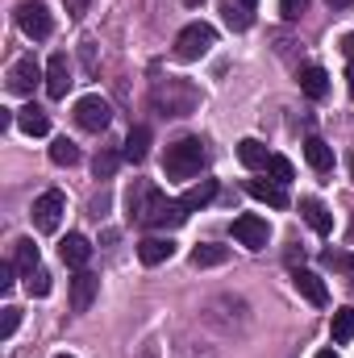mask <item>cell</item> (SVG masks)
Instances as JSON below:
<instances>
[{
    "label": "cell",
    "mask_w": 354,
    "mask_h": 358,
    "mask_svg": "<svg viewBox=\"0 0 354 358\" xmlns=\"http://www.w3.org/2000/svg\"><path fill=\"white\" fill-rule=\"evenodd\" d=\"M150 104L159 108V117H187L200 108V88L187 80H159L150 92Z\"/></svg>",
    "instance_id": "obj_1"
},
{
    "label": "cell",
    "mask_w": 354,
    "mask_h": 358,
    "mask_svg": "<svg viewBox=\"0 0 354 358\" xmlns=\"http://www.w3.org/2000/svg\"><path fill=\"white\" fill-rule=\"evenodd\" d=\"M200 167H204V142L200 138H179L167 146V159H163L167 179H192L200 176Z\"/></svg>",
    "instance_id": "obj_2"
},
{
    "label": "cell",
    "mask_w": 354,
    "mask_h": 358,
    "mask_svg": "<svg viewBox=\"0 0 354 358\" xmlns=\"http://www.w3.org/2000/svg\"><path fill=\"white\" fill-rule=\"evenodd\" d=\"M217 46V29L213 25H204V21H192V25H183L176 38V55L183 63H196V59H204L208 50Z\"/></svg>",
    "instance_id": "obj_3"
},
{
    "label": "cell",
    "mask_w": 354,
    "mask_h": 358,
    "mask_svg": "<svg viewBox=\"0 0 354 358\" xmlns=\"http://www.w3.org/2000/svg\"><path fill=\"white\" fill-rule=\"evenodd\" d=\"M17 25H21V34L34 38V42H46L50 29H55L50 8H46L42 0H25V4H17Z\"/></svg>",
    "instance_id": "obj_4"
},
{
    "label": "cell",
    "mask_w": 354,
    "mask_h": 358,
    "mask_svg": "<svg viewBox=\"0 0 354 358\" xmlns=\"http://www.w3.org/2000/svg\"><path fill=\"white\" fill-rule=\"evenodd\" d=\"M108 121H113V104H108L104 96H84V100H76V125H80V129L104 134Z\"/></svg>",
    "instance_id": "obj_5"
},
{
    "label": "cell",
    "mask_w": 354,
    "mask_h": 358,
    "mask_svg": "<svg viewBox=\"0 0 354 358\" xmlns=\"http://www.w3.org/2000/svg\"><path fill=\"white\" fill-rule=\"evenodd\" d=\"M159 187L155 183H134L129 192H125V217L129 221H142V225H150V213L159 208Z\"/></svg>",
    "instance_id": "obj_6"
},
{
    "label": "cell",
    "mask_w": 354,
    "mask_h": 358,
    "mask_svg": "<svg viewBox=\"0 0 354 358\" xmlns=\"http://www.w3.org/2000/svg\"><path fill=\"white\" fill-rule=\"evenodd\" d=\"M63 213H67V200H63V192H55V187L34 200V225H38L42 234H55L59 221H63Z\"/></svg>",
    "instance_id": "obj_7"
},
{
    "label": "cell",
    "mask_w": 354,
    "mask_h": 358,
    "mask_svg": "<svg viewBox=\"0 0 354 358\" xmlns=\"http://www.w3.org/2000/svg\"><path fill=\"white\" fill-rule=\"evenodd\" d=\"M38 80H46V71H42V63H38L34 55H21V59L8 67V92H13V96H29V92L38 88Z\"/></svg>",
    "instance_id": "obj_8"
},
{
    "label": "cell",
    "mask_w": 354,
    "mask_h": 358,
    "mask_svg": "<svg viewBox=\"0 0 354 358\" xmlns=\"http://www.w3.org/2000/svg\"><path fill=\"white\" fill-rule=\"evenodd\" d=\"M234 238L246 250H263L267 238H271V225H267L263 217H255V213H242V217H234Z\"/></svg>",
    "instance_id": "obj_9"
},
{
    "label": "cell",
    "mask_w": 354,
    "mask_h": 358,
    "mask_svg": "<svg viewBox=\"0 0 354 358\" xmlns=\"http://www.w3.org/2000/svg\"><path fill=\"white\" fill-rule=\"evenodd\" d=\"M96 292H100V279L92 271H76V279H71V313H88Z\"/></svg>",
    "instance_id": "obj_10"
},
{
    "label": "cell",
    "mask_w": 354,
    "mask_h": 358,
    "mask_svg": "<svg viewBox=\"0 0 354 358\" xmlns=\"http://www.w3.org/2000/svg\"><path fill=\"white\" fill-rule=\"evenodd\" d=\"M67 88H71V63H67V55H55L46 63V92H50V100H63Z\"/></svg>",
    "instance_id": "obj_11"
},
{
    "label": "cell",
    "mask_w": 354,
    "mask_h": 358,
    "mask_svg": "<svg viewBox=\"0 0 354 358\" xmlns=\"http://www.w3.org/2000/svg\"><path fill=\"white\" fill-rule=\"evenodd\" d=\"M187 213H192V208H187L183 200H159V208L150 213V225H155V229H179V225L187 221Z\"/></svg>",
    "instance_id": "obj_12"
},
{
    "label": "cell",
    "mask_w": 354,
    "mask_h": 358,
    "mask_svg": "<svg viewBox=\"0 0 354 358\" xmlns=\"http://www.w3.org/2000/svg\"><path fill=\"white\" fill-rule=\"evenodd\" d=\"M59 255H63V263H67V267L84 271V267H88V259H92V246H88V238H84V234H67V238L59 242Z\"/></svg>",
    "instance_id": "obj_13"
},
{
    "label": "cell",
    "mask_w": 354,
    "mask_h": 358,
    "mask_svg": "<svg viewBox=\"0 0 354 358\" xmlns=\"http://www.w3.org/2000/svg\"><path fill=\"white\" fill-rule=\"evenodd\" d=\"M300 217H304L321 238H325V234H334V213H330L317 196H304V200H300Z\"/></svg>",
    "instance_id": "obj_14"
},
{
    "label": "cell",
    "mask_w": 354,
    "mask_h": 358,
    "mask_svg": "<svg viewBox=\"0 0 354 358\" xmlns=\"http://www.w3.org/2000/svg\"><path fill=\"white\" fill-rule=\"evenodd\" d=\"M292 283H296V292H300L309 304H317V308H325V304H330V292H325L321 275H313V271H296V275H292Z\"/></svg>",
    "instance_id": "obj_15"
},
{
    "label": "cell",
    "mask_w": 354,
    "mask_h": 358,
    "mask_svg": "<svg viewBox=\"0 0 354 358\" xmlns=\"http://www.w3.org/2000/svg\"><path fill=\"white\" fill-rule=\"evenodd\" d=\"M246 192H250L255 200L271 204V208H288V192H283L275 179H246Z\"/></svg>",
    "instance_id": "obj_16"
},
{
    "label": "cell",
    "mask_w": 354,
    "mask_h": 358,
    "mask_svg": "<svg viewBox=\"0 0 354 358\" xmlns=\"http://www.w3.org/2000/svg\"><path fill=\"white\" fill-rule=\"evenodd\" d=\"M17 125H21V134H29V138H46V134H50V117H46L38 104H25V108L17 113Z\"/></svg>",
    "instance_id": "obj_17"
},
{
    "label": "cell",
    "mask_w": 354,
    "mask_h": 358,
    "mask_svg": "<svg viewBox=\"0 0 354 358\" xmlns=\"http://www.w3.org/2000/svg\"><path fill=\"white\" fill-rule=\"evenodd\" d=\"M176 255V242L171 238H146L142 246H138V259L146 263V267H159V263H167Z\"/></svg>",
    "instance_id": "obj_18"
},
{
    "label": "cell",
    "mask_w": 354,
    "mask_h": 358,
    "mask_svg": "<svg viewBox=\"0 0 354 358\" xmlns=\"http://www.w3.org/2000/svg\"><path fill=\"white\" fill-rule=\"evenodd\" d=\"M221 17H225V25L229 29H250V21H255V8L246 4V0H221Z\"/></svg>",
    "instance_id": "obj_19"
},
{
    "label": "cell",
    "mask_w": 354,
    "mask_h": 358,
    "mask_svg": "<svg viewBox=\"0 0 354 358\" xmlns=\"http://www.w3.org/2000/svg\"><path fill=\"white\" fill-rule=\"evenodd\" d=\"M121 155H125L129 163H142V159L150 155V129H146V125H134L129 138H125V146H121Z\"/></svg>",
    "instance_id": "obj_20"
},
{
    "label": "cell",
    "mask_w": 354,
    "mask_h": 358,
    "mask_svg": "<svg viewBox=\"0 0 354 358\" xmlns=\"http://www.w3.org/2000/svg\"><path fill=\"white\" fill-rule=\"evenodd\" d=\"M304 159H309V167H313V171H321V176H325V171H334V150H330L321 138H309V142H304Z\"/></svg>",
    "instance_id": "obj_21"
},
{
    "label": "cell",
    "mask_w": 354,
    "mask_h": 358,
    "mask_svg": "<svg viewBox=\"0 0 354 358\" xmlns=\"http://www.w3.org/2000/svg\"><path fill=\"white\" fill-rule=\"evenodd\" d=\"M300 92H304L309 100H325V92H330V76H325L321 67H304V71H300Z\"/></svg>",
    "instance_id": "obj_22"
},
{
    "label": "cell",
    "mask_w": 354,
    "mask_h": 358,
    "mask_svg": "<svg viewBox=\"0 0 354 358\" xmlns=\"http://www.w3.org/2000/svg\"><path fill=\"white\" fill-rule=\"evenodd\" d=\"M238 159H242L250 171H259V167L271 163V155H267V146L259 142V138H242V142H238Z\"/></svg>",
    "instance_id": "obj_23"
},
{
    "label": "cell",
    "mask_w": 354,
    "mask_h": 358,
    "mask_svg": "<svg viewBox=\"0 0 354 358\" xmlns=\"http://www.w3.org/2000/svg\"><path fill=\"white\" fill-rule=\"evenodd\" d=\"M13 267L25 271V275L42 267V263H38V246H34L29 238H17V242H13Z\"/></svg>",
    "instance_id": "obj_24"
},
{
    "label": "cell",
    "mask_w": 354,
    "mask_h": 358,
    "mask_svg": "<svg viewBox=\"0 0 354 358\" xmlns=\"http://www.w3.org/2000/svg\"><path fill=\"white\" fill-rule=\"evenodd\" d=\"M187 259H192V267H221V263L229 259V246H213V242H204V246H196Z\"/></svg>",
    "instance_id": "obj_25"
},
{
    "label": "cell",
    "mask_w": 354,
    "mask_h": 358,
    "mask_svg": "<svg viewBox=\"0 0 354 358\" xmlns=\"http://www.w3.org/2000/svg\"><path fill=\"white\" fill-rule=\"evenodd\" d=\"M213 196H217V179H200V183H192V187L183 192V204H187V208H204Z\"/></svg>",
    "instance_id": "obj_26"
},
{
    "label": "cell",
    "mask_w": 354,
    "mask_h": 358,
    "mask_svg": "<svg viewBox=\"0 0 354 358\" xmlns=\"http://www.w3.org/2000/svg\"><path fill=\"white\" fill-rule=\"evenodd\" d=\"M50 163H59V167H76V163H80V146L67 142V138H59V142L50 146Z\"/></svg>",
    "instance_id": "obj_27"
},
{
    "label": "cell",
    "mask_w": 354,
    "mask_h": 358,
    "mask_svg": "<svg viewBox=\"0 0 354 358\" xmlns=\"http://www.w3.org/2000/svg\"><path fill=\"white\" fill-rule=\"evenodd\" d=\"M351 338H354V308H338L334 313V342L346 346Z\"/></svg>",
    "instance_id": "obj_28"
},
{
    "label": "cell",
    "mask_w": 354,
    "mask_h": 358,
    "mask_svg": "<svg viewBox=\"0 0 354 358\" xmlns=\"http://www.w3.org/2000/svg\"><path fill=\"white\" fill-rule=\"evenodd\" d=\"M125 155H117V150H100L96 155V163H92V171H96V179H113L117 176V163H121Z\"/></svg>",
    "instance_id": "obj_29"
},
{
    "label": "cell",
    "mask_w": 354,
    "mask_h": 358,
    "mask_svg": "<svg viewBox=\"0 0 354 358\" xmlns=\"http://www.w3.org/2000/svg\"><path fill=\"white\" fill-rule=\"evenodd\" d=\"M321 263H325V267H338L342 275H346V283L354 287V255H342V250H325V255H321Z\"/></svg>",
    "instance_id": "obj_30"
},
{
    "label": "cell",
    "mask_w": 354,
    "mask_h": 358,
    "mask_svg": "<svg viewBox=\"0 0 354 358\" xmlns=\"http://www.w3.org/2000/svg\"><path fill=\"white\" fill-rule=\"evenodd\" d=\"M267 171H271V179H275L279 187H288V183L296 179V171H292V163H288L283 155H271V163H267Z\"/></svg>",
    "instance_id": "obj_31"
},
{
    "label": "cell",
    "mask_w": 354,
    "mask_h": 358,
    "mask_svg": "<svg viewBox=\"0 0 354 358\" xmlns=\"http://www.w3.org/2000/svg\"><path fill=\"white\" fill-rule=\"evenodd\" d=\"M25 287H29V296H46V292H50V271L46 267L29 271V275H25Z\"/></svg>",
    "instance_id": "obj_32"
},
{
    "label": "cell",
    "mask_w": 354,
    "mask_h": 358,
    "mask_svg": "<svg viewBox=\"0 0 354 358\" xmlns=\"http://www.w3.org/2000/svg\"><path fill=\"white\" fill-rule=\"evenodd\" d=\"M279 13H283V21H300L309 13V0H279Z\"/></svg>",
    "instance_id": "obj_33"
},
{
    "label": "cell",
    "mask_w": 354,
    "mask_h": 358,
    "mask_svg": "<svg viewBox=\"0 0 354 358\" xmlns=\"http://www.w3.org/2000/svg\"><path fill=\"white\" fill-rule=\"evenodd\" d=\"M17 325H21V308H13V304H8V308H4V325H0V338L8 342V338L17 334Z\"/></svg>",
    "instance_id": "obj_34"
},
{
    "label": "cell",
    "mask_w": 354,
    "mask_h": 358,
    "mask_svg": "<svg viewBox=\"0 0 354 358\" xmlns=\"http://www.w3.org/2000/svg\"><path fill=\"white\" fill-rule=\"evenodd\" d=\"M80 59H84V71H88V76H96V42H92V38H84V42H80Z\"/></svg>",
    "instance_id": "obj_35"
},
{
    "label": "cell",
    "mask_w": 354,
    "mask_h": 358,
    "mask_svg": "<svg viewBox=\"0 0 354 358\" xmlns=\"http://www.w3.org/2000/svg\"><path fill=\"white\" fill-rule=\"evenodd\" d=\"M88 4H92V0H63V8H67V17H76V21H80V17L88 13Z\"/></svg>",
    "instance_id": "obj_36"
},
{
    "label": "cell",
    "mask_w": 354,
    "mask_h": 358,
    "mask_svg": "<svg viewBox=\"0 0 354 358\" xmlns=\"http://www.w3.org/2000/svg\"><path fill=\"white\" fill-rule=\"evenodd\" d=\"M13 263H0V292H8V287H13Z\"/></svg>",
    "instance_id": "obj_37"
},
{
    "label": "cell",
    "mask_w": 354,
    "mask_h": 358,
    "mask_svg": "<svg viewBox=\"0 0 354 358\" xmlns=\"http://www.w3.org/2000/svg\"><path fill=\"white\" fill-rule=\"evenodd\" d=\"M342 55L354 63V34H346V38H342Z\"/></svg>",
    "instance_id": "obj_38"
},
{
    "label": "cell",
    "mask_w": 354,
    "mask_h": 358,
    "mask_svg": "<svg viewBox=\"0 0 354 358\" xmlns=\"http://www.w3.org/2000/svg\"><path fill=\"white\" fill-rule=\"evenodd\" d=\"M138 358H159V350H155V346L146 342V346H142V355H138Z\"/></svg>",
    "instance_id": "obj_39"
},
{
    "label": "cell",
    "mask_w": 354,
    "mask_h": 358,
    "mask_svg": "<svg viewBox=\"0 0 354 358\" xmlns=\"http://www.w3.org/2000/svg\"><path fill=\"white\" fill-rule=\"evenodd\" d=\"M325 4H330V8H351L354 0H325Z\"/></svg>",
    "instance_id": "obj_40"
},
{
    "label": "cell",
    "mask_w": 354,
    "mask_h": 358,
    "mask_svg": "<svg viewBox=\"0 0 354 358\" xmlns=\"http://www.w3.org/2000/svg\"><path fill=\"white\" fill-rule=\"evenodd\" d=\"M346 92L354 96V63H351V71H346Z\"/></svg>",
    "instance_id": "obj_41"
},
{
    "label": "cell",
    "mask_w": 354,
    "mask_h": 358,
    "mask_svg": "<svg viewBox=\"0 0 354 358\" xmlns=\"http://www.w3.org/2000/svg\"><path fill=\"white\" fill-rule=\"evenodd\" d=\"M317 358H338V350H321Z\"/></svg>",
    "instance_id": "obj_42"
},
{
    "label": "cell",
    "mask_w": 354,
    "mask_h": 358,
    "mask_svg": "<svg viewBox=\"0 0 354 358\" xmlns=\"http://www.w3.org/2000/svg\"><path fill=\"white\" fill-rule=\"evenodd\" d=\"M183 4H187V8H196V4H204V0H183Z\"/></svg>",
    "instance_id": "obj_43"
},
{
    "label": "cell",
    "mask_w": 354,
    "mask_h": 358,
    "mask_svg": "<svg viewBox=\"0 0 354 358\" xmlns=\"http://www.w3.org/2000/svg\"><path fill=\"white\" fill-rule=\"evenodd\" d=\"M351 179H354V155H351Z\"/></svg>",
    "instance_id": "obj_44"
},
{
    "label": "cell",
    "mask_w": 354,
    "mask_h": 358,
    "mask_svg": "<svg viewBox=\"0 0 354 358\" xmlns=\"http://www.w3.org/2000/svg\"><path fill=\"white\" fill-rule=\"evenodd\" d=\"M246 4H250V8H255V0H246Z\"/></svg>",
    "instance_id": "obj_45"
},
{
    "label": "cell",
    "mask_w": 354,
    "mask_h": 358,
    "mask_svg": "<svg viewBox=\"0 0 354 358\" xmlns=\"http://www.w3.org/2000/svg\"><path fill=\"white\" fill-rule=\"evenodd\" d=\"M59 358H71V355H59Z\"/></svg>",
    "instance_id": "obj_46"
}]
</instances>
